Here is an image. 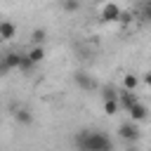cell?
Returning a JSON list of instances; mask_svg holds the SVG:
<instances>
[{
	"instance_id": "cell-1",
	"label": "cell",
	"mask_w": 151,
	"mask_h": 151,
	"mask_svg": "<svg viewBox=\"0 0 151 151\" xmlns=\"http://www.w3.org/2000/svg\"><path fill=\"white\" fill-rule=\"evenodd\" d=\"M76 144H78L80 151H111V149H113L111 139H109L104 132H99V130H94V132L83 130V132L76 137Z\"/></svg>"
},
{
	"instance_id": "cell-4",
	"label": "cell",
	"mask_w": 151,
	"mask_h": 151,
	"mask_svg": "<svg viewBox=\"0 0 151 151\" xmlns=\"http://www.w3.org/2000/svg\"><path fill=\"white\" fill-rule=\"evenodd\" d=\"M73 80H76V85L83 87V90H94V80H92L87 73H83V71H76V73H73Z\"/></svg>"
},
{
	"instance_id": "cell-14",
	"label": "cell",
	"mask_w": 151,
	"mask_h": 151,
	"mask_svg": "<svg viewBox=\"0 0 151 151\" xmlns=\"http://www.w3.org/2000/svg\"><path fill=\"white\" fill-rule=\"evenodd\" d=\"M78 7H80L78 0H64V9H66V12H76Z\"/></svg>"
},
{
	"instance_id": "cell-6",
	"label": "cell",
	"mask_w": 151,
	"mask_h": 151,
	"mask_svg": "<svg viewBox=\"0 0 151 151\" xmlns=\"http://www.w3.org/2000/svg\"><path fill=\"white\" fill-rule=\"evenodd\" d=\"M17 33V26L12 21H0V40H12Z\"/></svg>"
},
{
	"instance_id": "cell-7",
	"label": "cell",
	"mask_w": 151,
	"mask_h": 151,
	"mask_svg": "<svg viewBox=\"0 0 151 151\" xmlns=\"http://www.w3.org/2000/svg\"><path fill=\"white\" fill-rule=\"evenodd\" d=\"M127 113L132 116V120H144L149 111H146V106H144V104H139V101H137V104H134V106H132V109H130Z\"/></svg>"
},
{
	"instance_id": "cell-5",
	"label": "cell",
	"mask_w": 151,
	"mask_h": 151,
	"mask_svg": "<svg viewBox=\"0 0 151 151\" xmlns=\"http://www.w3.org/2000/svg\"><path fill=\"white\" fill-rule=\"evenodd\" d=\"M118 97H120V101H118V104H120V106H123L125 111H130V109H132V106H134V104L139 101V99L134 97V92H130V90H123V92H120Z\"/></svg>"
},
{
	"instance_id": "cell-9",
	"label": "cell",
	"mask_w": 151,
	"mask_h": 151,
	"mask_svg": "<svg viewBox=\"0 0 151 151\" xmlns=\"http://www.w3.org/2000/svg\"><path fill=\"white\" fill-rule=\"evenodd\" d=\"M14 118H17L19 123H24V125H28V123L33 120V118H31V113H28L26 109H17V111H14Z\"/></svg>"
},
{
	"instance_id": "cell-8",
	"label": "cell",
	"mask_w": 151,
	"mask_h": 151,
	"mask_svg": "<svg viewBox=\"0 0 151 151\" xmlns=\"http://www.w3.org/2000/svg\"><path fill=\"white\" fill-rule=\"evenodd\" d=\"M45 35H47V33H45V28H35V31L31 33V40H33V45H35V47H40V45L45 42Z\"/></svg>"
},
{
	"instance_id": "cell-3",
	"label": "cell",
	"mask_w": 151,
	"mask_h": 151,
	"mask_svg": "<svg viewBox=\"0 0 151 151\" xmlns=\"http://www.w3.org/2000/svg\"><path fill=\"white\" fill-rule=\"evenodd\" d=\"M101 19H104V21H116V19H120L118 5H116V2H106L104 9H101Z\"/></svg>"
},
{
	"instance_id": "cell-2",
	"label": "cell",
	"mask_w": 151,
	"mask_h": 151,
	"mask_svg": "<svg viewBox=\"0 0 151 151\" xmlns=\"http://www.w3.org/2000/svg\"><path fill=\"white\" fill-rule=\"evenodd\" d=\"M118 134H120L125 142H134V139L139 137V130H137V125H134V123H123V125H120V130H118Z\"/></svg>"
},
{
	"instance_id": "cell-15",
	"label": "cell",
	"mask_w": 151,
	"mask_h": 151,
	"mask_svg": "<svg viewBox=\"0 0 151 151\" xmlns=\"http://www.w3.org/2000/svg\"><path fill=\"white\" fill-rule=\"evenodd\" d=\"M144 19H149L151 21V0L146 2V7H144Z\"/></svg>"
},
{
	"instance_id": "cell-12",
	"label": "cell",
	"mask_w": 151,
	"mask_h": 151,
	"mask_svg": "<svg viewBox=\"0 0 151 151\" xmlns=\"http://www.w3.org/2000/svg\"><path fill=\"white\" fill-rule=\"evenodd\" d=\"M123 85H125V90H130V92H132V90L137 87V78H134V76H125Z\"/></svg>"
},
{
	"instance_id": "cell-13",
	"label": "cell",
	"mask_w": 151,
	"mask_h": 151,
	"mask_svg": "<svg viewBox=\"0 0 151 151\" xmlns=\"http://www.w3.org/2000/svg\"><path fill=\"white\" fill-rule=\"evenodd\" d=\"M113 99H118L116 90L113 87H104V101H113Z\"/></svg>"
},
{
	"instance_id": "cell-16",
	"label": "cell",
	"mask_w": 151,
	"mask_h": 151,
	"mask_svg": "<svg viewBox=\"0 0 151 151\" xmlns=\"http://www.w3.org/2000/svg\"><path fill=\"white\" fill-rule=\"evenodd\" d=\"M144 80H146V85H149V87H151V71H149V73H146V78H144Z\"/></svg>"
},
{
	"instance_id": "cell-10",
	"label": "cell",
	"mask_w": 151,
	"mask_h": 151,
	"mask_svg": "<svg viewBox=\"0 0 151 151\" xmlns=\"http://www.w3.org/2000/svg\"><path fill=\"white\" fill-rule=\"evenodd\" d=\"M42 57H45V50H42V47H33V50L28 52V59H31L33 64H38V61H42Z\"/></svg>"
},
{
	"instance_id": "cell-11",
	"label": "cell",
	"mask_w": 151,
	"mask_h": 151,
	"mask_svg": "<svg viewBox=\"0 0 151 151\" xmlns=\"http://www.w3.org/2000/svg\"><path fill=\"white\" fill-rule=\"evenodd\" d=\"M118 109H120L118 99H113V101H104V111H106V116H116Z\"/></svg>"
}]
</instances>
